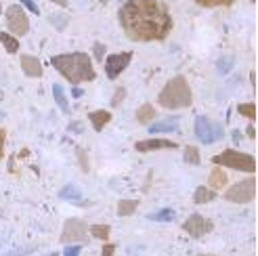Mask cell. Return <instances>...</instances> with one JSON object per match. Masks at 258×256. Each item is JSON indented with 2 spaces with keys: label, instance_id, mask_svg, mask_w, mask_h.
<instances>
[{
  "label": "cell",
  "instance_id": "30bf717a",
  "mask_svg": "<svg viewBox=\"0 0 258 256\" xmlns=\"http://www.w3.org/2000/svg\"><path fill=\"white\" fill-rule=\"evenodd\" d=\"M131 61H133V53H115V55H109L105 59V76L109 80H115L118 76L131 66Z\"/></svg>",
  "mask_w": 258,
  "mask_h": 256
},
{
  "label": "cell",
  "instance_id": "d6986e66",
  "mask_svg": "<svg viewBox=\"0 0 258 256\" xmlns=\"http://www.w3.org/2000/svg\"><path fill=\"white\" fill-rule=\"evenodd\" d=\"M176 219V212L172 208H162L158 212H151L149 214V221H158V223H170Z\"/></svg>",
  "mask_w": 258,
  "mask_h": 256
},
{
  "label": "cell",
  "instance_id": "cb8c5ba5",
  "mask_svg": "<svg viewBox=\"0 0 258 256\" xmlns=\"http://www.w3.org/2000/svg\"><path fill=\"white\" fill-rule=\"evenodd\" d=\"M185 162H187V164H193V166H198V164L202 162V158H200V149H198V147H193V145H187V147H185Z\"/></svg>",
  "mask_w": 258,
  "mask_h": 256
},
{
  "label": "cell",
  "instance_id": "8992f818",
  "mask_svg": "<svg viewBox=\"0 0 258 256\" xmlns=\"http://www.w3.org/2000/svg\"><path fill=\"white\" fill-rule=\"evenodd\" d=\"M7 25L15 36H25L30 32V19L25 15L23 7L13 5L7 9Z\"/></svg>",
  "mask_w": 258,
  "mask_h": 256
},
{
  "label": "cell",
  "instance_id": "d6a6232c",
  "mask_svg": "<svg viewBox=\"0 0 258 256\" xmlns=\"http://www.w3.org/2000/svg\"><path fill=\"white\" fill-rule=\"evenodd\" d=\"M80 250H82L80 246H68L63 254H66V256H78V254H80Z\"/></svg>",
  "mask_w": 258,
  "mask_h": 256
},
{
  "label": "cell",
  "instance_id": "5bb4252c",
  "mask_svg": "<svg viewBox=\"0 0 258 256\" xmlns=\"http://www.w3.org/2000/svg\"><path fill=\"white\" fill-rule=\"evenodd\" d=\"M208 187L214 189V191L227 187V172H225L223 166H216V168L210 172V176H208Z\"/></svg>",
  "mask_w": 258,
  "mask_h": 256
},
{
  "label": "cell",
  "instance_id": "484cf974",
  "mask_svg": "<svg viewBox=\"0 0 258 256\" xmlns=\"http://www.w3.org/2000/svg\"><path fill=\"white\" fill-rule=\"evenodd\" d=\"M237 111H239V116L256 120V105L254 103H241V105H237Z\"/></svg>",
  "mask_w": 258,
  "mask_h": 256
},
{
  "label": "cell",
  "instance_id": "ffe728a7",
  "mask_svg": "<svg viewBox=\"0 0 258 256\" xmlns=\"http://www.w3.org/2000/svg\"><path fill=\"white\" fill-rule=\"evenodd\" d=\"M139 208V200H120L118 202V214L120 216H131Z\"/></svg>",
  "mask_w": 258,
  "mask_h": 256
},
{
  "label": "cell",
  "instance_id": "4fadbf2b",
  "mask_svg": "<svg viewBox=\"0 0 258 256\" xmlns=\"http://www.w3.org/2000/svg\"><path fill=\"white\" fill-rule=\"evenodd\" d=\"M88 120H90V124H93L95 131H97V133H101L103 128H105V126L111 122V111H107V109L90 111V113H88Z\"/></svg>",
  "mask_w": 258,
  "mask_h": 256
},
{
  "label": "cell",
  "instance_id": "603a6c76",
  "mask_svg": "<svg viewBox=\"0 0 258 256\" xmlns=\"http://www.w3.org/2000/svg\"><path fill=\"white\" fill-rule=\"evenodd\" d=\"M59 198H61V200H70V202H74V200H80L82 194H80V189L76 187V185H68L66 189H61V191H59Z\"/></svg>",
  "mask_w": 258,
  "mask_h": 256
},
{
  "label": "cell",
  "instance_id": "1f68e13d",
  "mask_svg": "<svg viewBox=\"0 0 258 256\" xmlns=\"http://www.w3.org/2000/svg\"><path fill=\"white\" fill-rule=\"evenodd\" d=\"M78 153H80V164H82V170H84V172H88L90 168H88V160H86V151H84V149H78Z\"/></svg>",
  "mask_w": 258,
  "mask_h": 256
},
{
  "label": "cell",
  "instance_id": "4316f807",
  "mask_svg": "<svg viewBox=\"0 0 258 256\" xmlns=\"http://www.w3.org/2000/svg\"><path fill=\"white\" fill-rule=\"evenodd\" d=\"M126 99V88L124 86H118L115 88V93H113V97H111V105L113 107H120V103Z\"/></svg>",
  "mask_w": 258,
  "mask_h": 256
},
{
  "label": "cell",
  "instance_id": "ac0fdd59",
  "mask_svg": "<svg viewBox=\"0 0 258 256\" xmlns=\"http://www.w3.org/2000/svg\"><path fill=\"white\" fill-rule=\"evenodd\" d=\"M0 44H3L5 50H7V53H11V55H15L19 50V40L15 36L7 34V32H0Z\"/></svg>",
  "mask_w": 258,
  "mask_h": 256
},
{
  "label": "cell",
  "instance_id": "9a60e30c",
  "mask_svg": "<svg viewBox=\"0 0 258 256\" xmlns=\"http://www.w3.org/2000/svg\"><path fill=\"white\" fill-rule=\"evenodd\" d=\"M156 116H158V111H156V107H153L151 103H143L137 109V122H141V124L153 122V120H156Z\"/></svg>",
  "mask_w": 258,
  "mask_h": 256
},
{
  "label": "cell",
  "instance_id": "d4e9b609",
  "mask_svg": "<svg viewBox=\"0 0 258 256\" xmlns=\"http://www.w3.org/2000/svg\"><path fill=\"white\" fill-rule=\"evenodd\" d=\"M196 3L204 9H214V7H231L235 0H196Z\"/></svg>",
  "mask_w": 258,
  "mask_h": 256
},
{
  "label": "cell",
  "instance_id": "277c9868",
  "mask_svg": "<svg viewBox=\"0 0 258 256\" xmlns=\"http://www.w3.org/2000/svg\"><path fill=\"white\" fill-rule=\"evenodd\" d=\"M212 162L216 166H225V168H235V170H241V172H256V160L250 153H243V151H237V149H225L221 151L218 156L212 158Z\"/></svg>",
  "mask_w": 258,
  "mask_h": 256
},
{
  "label": "cell",
  "instance_id": "7a4b0ae2",
  "mask_svg": "<svg viewBox=\"0 0 258 256\" xmlns=\"http://www.w3.org/2000/svg\"><path fill=\"white\" fill-rule=\"evenodd\" d=\"M53 66L63 78L70 80L72 84H80V82H90L97 78V72L93 66V59L86 53H63L55 55L50 59Z\"/></svg>",
  "mask_w": 258,
  "mask_h": 256
},
{
  "label": "cell",
  "instance_id": "52a82bcc",
  "mask_svg": "<svg viewBox=\"0 0 258 256\" xmlns=\"http://www.w3.org/2000/svg\"><path fill=\"white\" fill-rule=\"evenodd\" d=\"M212 229H214V223L210 219H206V216H202V214H191L189 219L183 223V231L189 233L191 237H196V239L208 235Z\"/></svg>",
  "mask_w": 258,
  "mask_h": 256
},
{
  "label": "cell",
  "instance_id": "3957f363",
  "mask_svg": "<svg viewBox=\"0 0 258 256\" xmlns=\"http://www.w3.org/2000/svg\"><path fill=\"white\" fill-rule=\"evenodd\" d=\"M158 103L164 109H185V107H191L193 93H191V86H189L187 78H183V76H176V78L166 82V86L162 88V93L158 97Z\"/></svg>",
  "mask_w": 258,
  "mask_h": 256
},
{
  "label": "cell",
  "instance_id": "5b68a950",
  "mask_svg": "<svg viewBox=\"0 0 258 256\" xmlns=\"http://www.w3.org/2000/svg\"><path fill=\"white\" fill-rule=\"evenodd\" d=\"M256 198V178L254 176H248L243 181L231 185L227 191H225V200L227 202H233V204H250L254 202Z\"/></svg>",
  "mask_w": 258,
  "mask_h": 256
},
{
  "label": "cell",
  "instance_id": "f546056e",
  "mask_svg": "<svg viewBox=\"0 0 258 256\" xmlns=\"http://www.w3.org/2000/svg\"><path fill=\"white\" fill-rule=\"evenodd\" d=\"M19 3L25 7V9H28V11H32V13H36V15H38V13H40V9H38L36 7V3H34V0H19Z\"/></svg>",
  "mask_w": 258,
  "mask_h": 256
},
{
  "label": "cell",
  "instance_id": "7c38bea8",
  "mask_svg": "<svg viewBox=\"0 0 258 256\" xmlns=\"http://www.w3.org/2000/svg\"><path fill=\"white\" fill-rule=\"evenodd\" d=\"M21 70L25 72V76H30V78H40L42 63H40V59H36L32 55H23L21 57Z\"/></svg>",
  "mask_w": 258,
  "mask_h": 256
},
{
  "label": "cell",
  "instance_id": "7402d4cb",
  "mask_svg": "<svg viewBox=\"0 0 258 256\" xmlns=\"http://www.w3.org/2000/svg\"><path fill=\"white\" fill-rule=\"evenodd\" d=\"M90 233H93L95 239L107 241L109 239V233H111V227L109 225H93V227H90Z\"/></svg>",
  "mask_w": 258,
  "mask_h": 256
},
{
  "label": "cell",
  "instance_id": "ba28073f",
  "mask_svg": "<svg viewBox=\"0 0 258 256\" xmlns=\"http://www.w3.org/2000/svg\"><path fill=\"white\" fill-rule=\"evenodd\" d=\"M196 135H198V139L202 141V143H214V141L221 139L223 131H221V126L214 124L206 116H198L196 118Z\"/></svg>",
  "mask_w": 258,
  "mask_h": 256
},
{
  "label": "cell",
  "instance_id": "f35d334b",
  "mask_svg": "<svg viewBox=\"0 0 258 256\" xmlns=\"http://www.w3.org/2000/svg\"><path fill=\"white\" fill-rule=\"evenodd\" d=\"M252 3H254V0H252Z\"/></svg>",
  "mask_w": 258,
  "mask_h": 256
},
{
  "label": "cell",
  "instance_id": "6da1fadb",
  "mask_svg": "<svg viewBox=\"0 0 258 256\" xmlns=\"http://www.w3.org/2000/svg\"><path fill=\"white\" fill-rule=\"evenodd\" d=\"M118 17L124 34L135 42L164 40L174 28L170 11L162 0H128Z\"/></svg>",
  "mask_w": 258,
  "mask_h": 256
},
{
  "label": "cell",
  "instance_id": "8d00e7d4",
  "mask_svg": "<svg viewBox=\"0 0 258 256\" xmlns=\"http://www.w3.org/2000/svg\"><path fill=\"white\" fill-rule=\"evenodd\" d=\"M198 256H216V254H198Z\"/></svg>",
  "mask_w": 258,
  "mask_h": 256
},
{
  "label": "cell",
  "instance_id": "836d02e7",
  "mask_svg": "<svg viewBox=\"0 0 258 256\" xmlns=\"http://www.w3.org/2000/svg\"><path fill=\"white\" fill-rule=\"evenodd\" d=\"M103 50H105V48H103V44H97V46H95V53H97V59H103Z\"/></svg>",
  "mask_w": 258,
  "mask_h": 256
},
{
  "label": "cell",
  "instance_id": "4dcf8cb0",
  "mask_svg": "<svg viewBox=\"0 0 258 256\" xmlns=\"http://www.w3.org/2000/svg\"><path fill=\"white\" fill-rule=\"evenodd\" d=\"M34 248H21V250H13V252H7L3 256H25V254H30Z\"/></svg>",
  "mask_w": 258,
  "mask_h": 256
},
{
  "label": "cell",
  "instance_id": "8fae6325",
  "mask_svg": "<svg viewBox=\"0 0 258 256\" xmlns=\"http://www.w3.org/2000/svg\"><path fill=\"white\" fill-rule=\"evenodd\" d=\"M135 149L141 153L158 151V149H176V143L168 139H143V141H139V143H135Z\"/></svg>",
  "mask_w": 258,
  "mask_h": 256
},
{
  "label": "cell",
  "instance_id": "e0dca14e",
  "mask_svg": "<svg viewBox=\"0 0 258 256\" xmlns=\"http://www.w3.org/2000/svg\"><path fill=\"white\" fill-rule=\"evenodd\" d=\"M178 131V122L176 120H164L158 124H151L149 126V133L151 135H160V133H174Z\"/></svg>",
  "mask_w": 258,
  "mask_h": 256
},
{
  "label": "cell",
  "instance_id": "9c48e42d",
  "mask_svg": "<svg viewBox=\"0 0 258 256\" xmlns=\"http://www.w3.org/2000/svg\"><path fill=\"white\" fill-rule=\"evenodd\" d=\"M88 233V225L82 219H68L61 231V241L63 244H72V241H82Z\"/></svg>",
  "mask_w": 258,
  "mask_h": 256
},
{
  "label": "cell",
  "instance_id": "83f0119b",
  "mask_svg": "<svg viewBox=\"0 0 258 256\" xmlns=\"http://www.w3.org/2000/svg\"><path fill=\"white\" fill-rule=\"evenodd\" d=\"M115 254V246L113 244H103V248H101V256H113Z\"/></svg>",
  "mask_w": 258,
  "mask_h": 256
},
{
  "label": "cell",
  "instance_id": "2e32d148",
  "mask_svg": "<svg viewBox=\"0 0 258 256\" xmlns=\"http://www.w3.org/2000/svg\"><path fill=\"white\" fill-rule=\"evenodd\" d=\"M212 200H216V191L214 189H208L206 185L198 187L196 194H193V202H196V204H208Z\"/></svg>",
  "mask_w": 258,
  "mask_h": 256
},
{
  "label": "cell",
  "instance_id": "74e56055",
  "mask_svg": "<svg viewBox=\"0 0 258 256\" xmlns=\"http://www.w3.org/2000/svg\"><path fill=\"white\" fill-rule=\"evenodd\" d=\"M0 13H3V7H0Z\"/></svg>",
  "mask_w": 258,
  "mask_h": 256
},
{
  "label": "cell",
  "instance_id": "f1b7e54d",
  "mask_svg": "<svg viewBox=\"0 0 258 256\" xmlns=\"http://www.w3.org/2000/svg\"><path fill=\"white\" fill-rule=\"evenodd\" d=\"M5 143H7V131L0 128V160L5 158Z\"/></svg>",
  "mask_w": 258,
  "mask_h": 256
},
{
  "label": "cell",
  "instance_id": "d590c367",
  "mask_svg": "<svg viewBox=\"0 0 258 256\" xmlns=\"http://www.w3.org/2000/svg\"><path fill=\"white\" fill-rule=\"evenodd\" d=\"M246 133H248V137H250V139H254V137H256V131H254V126H248V131H246Z\"/></svg>",
  "mask_w": 258,
  "mask_h": 256
},
{
  "label": "cell",
  "instance_id": "e575fe53",
  "mask_svg": "<svg viewBox=\"0 0 258 256\" xmlns=\"http://www.w3.org/2000/svg\"><path fill=\"white\" fill-rule=\"evenodd\" d=\"M50 3H55V5H59V7H63V9L68 7V0H50Z\"/></svg>",
  "mask_w": 258,
  "mask_h": 256
},
{
  "label": "cell",
  "instance_id": "44dd1931",
  "mask_svg": "<svg viewBox=\"0 0 258 256\" xmlns=\"http://www.w3.org/2000/svg\"><path fill=\"white\" fill-rule=\"evenodd\" d=\"M53 97H55V101H57L59 109H61L63 113H70V105H68V99H66V95H63V88H61L59 84H55V86H53Z\"/></svg>",
  "mask_w": 258,
  "mask_h": 256
}]
</instances>
